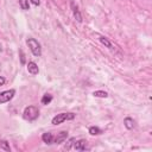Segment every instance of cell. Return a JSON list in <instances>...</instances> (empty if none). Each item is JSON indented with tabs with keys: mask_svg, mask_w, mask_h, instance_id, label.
<instances>
[{
	"mask_svg": "<svg viewBox=\"0 0 152 152\" xmlns=\"http://www.w3.org/2000/svg\"><path fill=\"white\" fill-rule=\"evenodd\" d=\"M23 116L25 120H28V121H33L36 120L38 116H39V109L36 107V106H28L24 109V113H23Z\"/></svg>",
	"mask_w": 152,
	"mask_h": 152,
	"instance_id": "cell-1",
	"label": "cell"
},
{
	"mask_svg": "<svg viewBox=\"0 0 152 152\" xmlns=\"http://www.w3.org/2000/svg\"><path fill=\"white\" fill-rule=\"evenodd\" d=\"M26 44L27 46L30 48L31 52L36 56V57H39L42 55V48H40V44L34 39V38H28L26 40Z\"/></svg>",
	"mask_w": 152,
	"mask_h": 152,
	"instance_id": "cell-2",
	"label": "cell"
},
{
	"mask_svg": "<svg viewBox=\"0 0 152 152\" xmlns=\"http://www.w3.org/2000/svg\"><path fill=\"white\" fill-rule=\"evenodd\" d=\"M74 119H75V114H74V113H59V114H57V115L52 119L51 124H52V125H59V124H62V122H64V121L74 120Z\"/></svg>",
	"mask_w": 152,
	"mask_h": 152,
	"instance_id": "cell-3",
	"label": "cell"
},
{
	"mask_svg": "<svg viewBox=\"0 0 152 152\" xmlns=\"http://www.w3.org/2000/svg\"><path fill=\"white\" fill-rule=\"evenodd\" d=\"M15 95V90L14 89H10V90H5L0 93V104L1 103H6L10 102Z\"/></svg>",
	"mask_w": 152,
	"mask_h": 152,
	"instance_id": "cell-4",
	"label": "cell"
},
{
	"mask_svg": "<svg viewBox=\"0 0 152 152\" xmlns=\"http://www.w3.org/2000/svg\"><path fill=\"white\" fill-rule=\"evenodd\" d=\"M68 138V132L66 131H61L59 133H57L56 137H53V144H62L63 141H65Z\"/></svg>",
	"mask_w": 152,
	"mask_h": 152,
	"instance_id": "cell-5",
	"label": "cell"
},
{
	"mask_svg": "<svg viewBox=\"0 0 152 152\" xmlns=\"http://www.w3.org/2000/svg\"><path fill=\"white\" fill-rule=\"evenodd\" d=\"M74 148L77 151H86L87 150V141L81 139V140H75L74 141Z\"/></svg>",
	"mask_w": 152,
	"mask_h": 152,
	"instance_id": "cell-6",
	"label": "cell"
},
{
	"mask_svg": "<svg viewBox=\"0 0 152 152\" xmlns=\"http://www.w3.org/2000/svg\"><path fill=\"white\" fill-rule=\"evenodd\" d=\"M70 6H71V10H72V13H74L75 19H76L78 23H81V21H82V15H81V13H80V11H78V7H77L72 1L70 2Z\"/></svg>",
	"mask_w": 152,
	"mask_h": 152,
	"instance_id": "cell-7",
	"label": "cell"
},
{
	"mask_svg": "<svg viewBox=\"0 0 152 152\" xmlns=\"http://www.w3.org/2000/svg\"><path fill=\"white\" fill-rule=\"evenodd\" d=\"M27 71H28L31 75H37V74L39 72L38 65H37L34 62H28V63H27Z\"/></svg>",
	"mask_w": 152,
	"mask_h": 152,
	"instance_id": "cell-8",
	"label": "cell"
},
{
	"mask_svg": "<svg viewBox=\"0 0 152 152\" xmlns=\"http://www.w3.org/2000/svg\"><path fill=\"white\" fill-rule=\"evenodd\" d=\"M42 140H43L45 144H48V145L53 144V135H52V133H50V132L44 133V134L42 135Z\"/></svg>",
	"mask_w": 152,
	"mask_h": 152,
	"instance_id": "cell-9",
	"label": "cell"
},
{
	"mask_svg": "<svg viewBox=\"0 0 152 152\" xmlns=\"http://www.w3.org/2000/svg\"><path fill=\"white\" fill-rule=\"evenodd\" d=\"M124 125H125V127H126L127 129H132V128L134 127V120H133L132 118H125Z\"/></svg>",
	"mask_w": 152,
	"mask_h": 152,
	"instance_id": "cell-10",
	"label": "cell"
},
{
	"mask_svg": "<svg viewBox=\"0 0 152 152\" xmlns=\"http://www.w3.org/2000/svg\"><path fill=\"white\" fill-rule=\"evenodd\" d=\"M99 40H100V42H101L106 48H108V49H113V48H112V46H113V45H112V43H110L106 37H103V36H99Z\"/></svg>",
	"mask_w": 152,
	"mask_h": 152,
	"instance_id": "cell-11",
	"label": "cell"
},
{
	"mask_svg": "<svg viewBox=\"0 0 152 152\" xmlns=\"http://www.w3.org/2000/svg\"><path fill=\"white\" fill-rule=\"evenodd\" d=\"M51 101H52V95H50V94H44L40 100L42 104H49Z\"/></svg>",
	"mask_w": 152,
	"mask_h": 152,
	"instance_id": "cell-12",
	"label": "cell"
},
{
	"mask_svg": "<svg viewBox=\"0 0 152 152\" xmlns=\"http://www.w3.org/2000/svg\"><path fill=\"white\" fill-rule=\"evenodd\" d=\"M102 133V131L97 127V126H91V127H89V134H91V135H99V134H101Z\"/></svg>",
	"mask_w": 152,
	"mask_h": 152,
	"instance_id": "cell-13",
	"label": "cell"
},
{
	"mask_svg": "<svg viewBox=\"0 0 152 152\" xmlns=\"http://www.w3.org/2000/svg\"><path fill=\"white\" fill-rule=\"evenodd\" d=\"M19 5H20L21 10H24V11H27V10H30L28 0H19Z\"/></svg>",
	"mask_w": 152,
	"mask_h": 152,
	"instance_id": "cell-14",
	"label": "cell"
},
{
	"mask_svg": "<svg viewBox=\"0 0 152 152\" xmlns=\"http://www.w3.org/2000/svg\"><path fill=\"white\" fill-rule=\"evenodd\" d=\"M0 148H2L5 151H11V147L6 140H0Z\"/></svg>",
	"mask_w": 152,
	"mask_h": 152,
	"instance_id": "cell-15",
	"label": "cell"
},
{
	"mask_svg": "<svg viewBox=\"0 0 152 152\" xmlns=\"http://www.w3.org/2000/svg\"><path fill=\"white\" fill-rule=\"evenodd\" d=\"M93 95L96 96V97H107L108 96V94L106 91H102V90H96V91L93 93Z\"/></svg>",
	"mask_w": 152,
	"mask_h": 152,
	"instance_id": "cell-16",
	"label": "cell"
},
{
	"mask_svg": "<svg viewBox=\"0 0 152 152\" xmlns=\"http://www.w3.org/2000/svg\"><path fill=\"white\" fill-rule=\"evenodd\" d=\"M74 141H75V138H71V139L68 141V144L65 145V147H64V148H65V150H70V148H71V146L74 145Z\"/></svg>",
	"mask_w": 152,
	"mask_h": 152,
	"instance_id": "cell-17",
	"label": "cell"
},
{
	"mask_svg": "<svg viewBox=\"0 0 152 152\" xmlns=\"http://www.w3.org/2000/svg\"><path fill=\"white\" fill-rule=\"evenodd\" d=\"M19 53H20V59H21V64H25V55L23 52V50L20 49L19 50Z\"/></svg>",
	"mask_w": 152,
	"mask_h": 152,
	"instance_id": "cell-18",
	"label": "cell"
},
{
	"mask_svg": "<svg viewBox=\"0 0 152 152\" xmlns=\"http://www.w3.org/2000/svg\"><path fill=\"white\" fill-rule=\"evenodd\" d=\"M5 82H6L5 77H4V76H0V87H1V86H4V84H5Z\"/></svg>",
	"mask_w": 152,
	"mask_h": 152,
	"instance_id": "cell-19",
	"label": "cell"
},
{
	"mask_svg": "<svg viewBox=\"0 0 152 152\" xmlns=\"http://www.w3.org/2000/svg\"><path fill=\"white\" fill-rule=\"evenodd\" d=\"M31 2H32L33 5H36V6H38V5L40 4V0H31Z\"/></svg>",
	"mask_w": 152,
	"mask_h": 152,
	"instance_id": "cell-20",
	"label": "cell"
},
{
	"mask_svg": "<svg viewBox=\"0 0 152 152\" xmlns=\"http://www.w3.org/2000/svg\"><path fill=\"white\" fill-rule=\"evenodd\" d=\"M0 51H1V46H0Z\"/></svg>",
	"mask_w": 152,
	"mask_h": 152,
	"instance_id": "cell-21",
	"label": "cell"
}]
</instances>
